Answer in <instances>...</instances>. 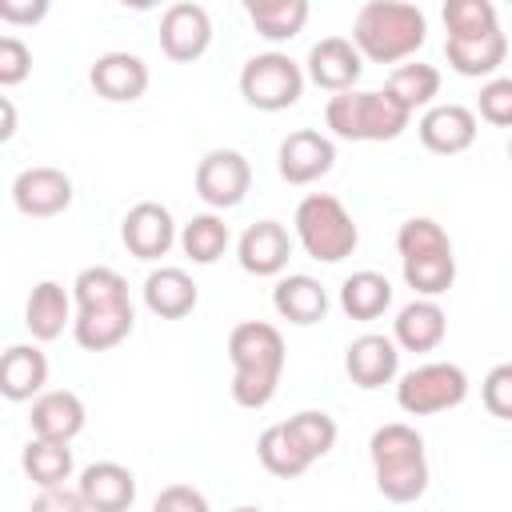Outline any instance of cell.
Listing matches in <instances>:
<instances>
[{
  "mask_svg": "<svg viewBox=\"0 0 512 512\" xmlns=\"http://www.w3.org/2000/svg\"><path fill=\"white\" fill-rule=\"evenodd\" d=\"M444 248H452V240H448V232L432 216H408L400 224V232H396L400 260L404 256H424V252H444Z\"/></svg>",
  "mask_w": 512,
  "mask_h": 512,
  "instance_id": "cell-37",
  "label": "cell"
},
{
  "mask_svg": "<svg viewBox=\"0 0 512 512\" xmlns=\"http://www.w3.org/2000/svg\"><path fill=\"white\" fill-rule=\"evenodd\" d=\"M504 56H508V36L500 28L484 32V36H448L444 40L448 68L460 72V76H472V80L496 76V68L504 64Z\"/></svg>",
  "mask_w": 512,
  "mask_h": 512,
  "instance_id": "cell-25",
  "label": "cell"
},
{
  "mask_svg": "<svg viewBox=\"0 0 512 512\" xmlns=\"http://www.w3.org/2000/svg\"><path fill=\"white\" fill-rule=\"evenodd\" d=\"M292 256V236L276 220H256L236 240V260L248 276H280Z\"/></svg>",
  "mask_w": 512,
  "mask_h": 512,
  "instance_id": "cell-18",
  "label": "cell"
},
{
  "mask_svg": "<svg viewBox=\"0 0 512 512\" xmlns=\"http://www.w3.org/2000/svg\"><path fill=\"white\" fill-rule=\"evenodd\" d=\"M400 272H404V284L416 296H444L452 288V280H456V256H452V248L424 252V256H404Z\"/></svg>",
  "mask_w": 512,
  "mask_h": 512,
  "instance_id": "cell-31",
  "label": "cell"
},
{
  "mask_svg": "<svg viewBox=\"0 0 512 512\" xmlns=\"http://www.w3.org/2000/svg\"><path fill=\"white\" fill-rule=\"evenodd\" d=\"M136 312L132 304H112V308H76L72 320V340L84 352H108L132 336Z\"/></svg>",
  "mask_w": 512,
  "mask_h": 512,
  "instance_id": "cell-24",
  "label": "cell"
},
{
  "mask_svg": "<svg viewBox=\"0 0 512 512\" xmlns=\"http://www.w3.org/2000/svg\"><path fill=\"white\" fill-rule=\"evenodd\" d=\"M228 360H232V400L248 412L272 404L280 376H284V336L268 320H244L228 332Z\"/></svg>",
  "mask_w": 512,
  "mask_h": 512,
  "instance_id": "cell-1",
  "label": "cell"
},
{
  "mask_svg": "<svg viewBox=\"0 0 512 512\" xmlns=\"http://www.w3.org/2000/svg\"><path fill=\"white\" fill-rule=\"evenodd\" d=\"M480 400L496 420H512V364L488 368V376L480 384Z\"/></svg>",
  "mask_w": 512,
  "mask_h": 512,
  "instance_id": "cell-39",
  "label": "cell"
},
{
  "mask_svg": "<svg viewBox=\"0 0 512 512\" xmlns=\"http://www.w3.org/2000/svg\"><path fill=\"white\" fill-rule=\"evenodd\" d=\"M284 424H288V432L300 440V448H304L312 460H320V456H328V452L336 448L340 428H336V420H332L324 408H300V412L288 416Z\"/></svg>",
  "mask_w": 512,
  "mask_h": 512,
  "instance_id": "cell-35",
  "label": "cell"
},
{
  "mask_svg": "<svg viewBox=\"0 0 512 512\" xmlns=\"http://www.w3.org/2000/svg\"><path fill=\"white\" fill-rule=\"evenodd\" d=\"M12 204H16V212H24L32 220L60 216L72 204V180H68V172H60L52 164H32V168L16 172Z\"/></svg>",
  "mask_w": 512,
  "mask_h": 512,
  "instance_id": "cell-12",
  "label": "cell"
},
{
  "mask_svg": "<svg viewBox=\"0 0 512 512\" xmlns=\"http://www.w3.org/2000/svg\"><path fill=\"white\" fill-rule=\"evenodd\" d=\"M140 292H144V308L152 316H160V320H184L196 308V300H200L196 280L184 268H176V264L152 268L144 276V288Z\"/></svg>",
  "mask_w": 512,
  "mask_h": 512,
  "instance_id": "cell-21",
  "label": "cell"
},
{
  "mask_svg": "<svg viewBox=\"0 0 512 512\" xmlns=\"http://www.w3.org/2000/svg\"><path fill=\"white\" fill-rule=\"evenodd\" d=\"M508 160H512V140H508Z\"/></svg>",
  "mask_w": 512,
  "mask_h": 512,
  "instance_id": "cell-46",
  "label": "cell"
},
{
  "mask_svg": "<svg viewBox=\"0 0 512 512\" xmlns=\"http://www.w3.org/2000/svg\"><path fill=\"white\" fill-rule=\"evenodd\" d=\"M308 72L288 52H256L240 68V96L256 112H284L304 96Z\"/></svg>",
  "mask_w": 512,
  "mask_h": 512,
  "instance_id": "cell-6",
  "label": "cell"
},
{
  "mask_svg": "<svg viewBox=\"0 0 512 512\" xmlns=\"http://www.w3.org/2000/svg\"><path fill=\"white\" fill-rule=\"evenodd\" d=\"M340 308L352 320H376L392 308V280L376 268H360L340 284Z\"/></svg>",
  "mask_w": 512,
  "mask_h": 512,
  "instance_id": "cell-27",
  "label": "cell"
},
{
  "mask_svg": "<svg viewBox=\"0 0 512 512\" xmlns=\"http://www.w3.org/2000/svg\"><path fill=\"white\" fill-rule=\"evenodd\" d=\"M32 72V48L20 36H0V84L16 88Z\"/></svg>",
  "mask_w": 512,
  "mask_h": 512,
  "instance_id": "cell-40",
  "label": "cell"
},
{
  "mask_svg": "<svg viewBox=\"0 0 512 512\" xmlns=\"http://www.w3.org/2000/svg\"><path fill=\"white\" fill-rule=\"evenodd\" d=\"M0 116H4V124H0V140L8 144V140L16 136V108H12L8 96H0Z\"/></svg>",
  "mask_w": 512,
  "mask_h": 512,
  "instance_id": "cell-44",
  "label": "cell"
},
{
  "mask_svg": "<svg viewBox=\"0 0 512 512\" xmlns=\"http://www.w3.org/2000/svg\"><path fill=\"white\" fill-rule=\"evenodd\" d=\"M152 508L156 512H208V496L196 492V488H188V484H172V488H164L152 500Z\"/></svg>",
  "mask_w": 512,
  "mask_h": 512,
  "instance_id": "cell-42",
  "label": "cell"
},
{
  "mask_svg": "<svg viewBox=\"0 0 512 512\" xmlns=\"http://www.w3.org/2000/svg\"><path fill=\"white\" fill-rule=\"evenodd\" d=\"M440 16H444L448 36H484V32L500 28L492 0H444Z\"/></svg>",
  "mask_w": 512,
  "mask_h": 512,
  "instance_id": "cell-36",
  "label": "cell"
},
{
  "mask_svg": "<svg viewBox=\"0 0 512 512\" xmlns=\"http://www.w3.org/2000/svg\"><path fill=\"white\" fill-rule=\"evenodd\" d=\"M368 456H372V480L376 492L392 504H412L428 492V452H424V436L404 424H380L368 440Z\"/></svg>",
  "mask_w": 512,
  "mask_h": 512,
  "instance_id": "cell-3",
  "label": "cell"
},
{
  "mask_svg": "<svg viewBox=\"0 0 512 512\" xmlns=\"http://www.w3.org/2000/svg\"><path fill=\"white\" fill-rule=\"evenodd\" d=\"M52 0H0V20L8 28H36L48 16Z\"/></svg>",
  "mask_w": 512,
  "mask_h": 512,
  "instance_id": "cell-43",
  "label": "cell"
},
{
  "mask_svg": "<svg viewBox=\"0 0 512 512\" xmlns=\"http://www.w3.org/2000/svg\"><path fill=\"white\" fill-rule=\"evenodd\" d=\"M292 232L300 248L320 264H340L360 244V228L352 212L332 192H308L292 212Z\"/></svg>",
  "mask_w": 512,
  "mask_h": 512,
  "instance_id": "cell-5",
  "label": "cell"
},
{
  "mask_svg": "<svg viewBox=\"0 0 512 512\" xmlns=\"http://www.w3.org/2000/svg\"><path fill=\"white\" fill-rule=\"evenodd\" d=\"M28 428L32 436H44V440H64L72 444L80 432H84V400L72 392V388H44L36 400H28Z\"/></svg>",
  "mask_w": 512,
  "mask_h": 512,
  "instance_id": "cell-17",
  "label": "cell"
},
{
  "mask_svg": "<svg viewBox=\"0 0 512 512\" xmlns=\"http://www.w3.org/2000/svg\"><path fill=\"white\" fill-rule=\"evenodd\" d=\"M228 240H232V236H228V224H224V216H216V208L192 216V220L180 228V248H184V256H188L192 264H216V260L224 256Z\"/></svg>",
  "mask_w": 512,
  "mask_h": 512,
  "instance_id": "cell-32",
  "label": "cell"
},
{
  "mask_svg": "<svg viewBox=\"0 0 512 512\" xmlns=\"http://www.w3.org/2000/svg\"><path fill=\"white\" fill-rule=\"evenodd\" d=\"M384 92H388L396 104H404L408 112L428 108V104L440 96V68L420 64V60H416V64H400V68L388 76Z\"/></svg>",
  "mask_w": 512,
  "mask_h": 512,
  "instance_id": "cell-34",
  "label": "cell"
},
{
  "mask_svg": "<svg viewBox=\"0 0 512 512\" xmlns=\"http://www.w3.org/2000/svg\"><path fill=\"white\" fill-rule=\"evenodd\" d=\"M336 164V144L316 128H296L276 148V172L288 184H316Z\"/></svg>",
  "mask_w": 512,
  "mask_h": 512,
  "instance_id": "cell-10",
  "label": "cell"
},
{
  "mask_svg": "<svg viewBox=\"0 0 512 512\" xmlns=\"http://www.w3.org/2000/svg\"><path fill=\"white\" fill-rule=\"evenodd\" d=\"M476 112L464 104H428L424 116L416 120V136L428 152L436 156H460L476 144Z\"/></svg>",
  "mask_w": 512,
  "mask_h": 512,
  "instance_id": "cell-13",
  "label": "cell"
},
{
  "mask_svg": "<svg viewBox=\"0 0 512 512\" xmlns=\"http://www.w3.org/2000/svg\"><path fill=\"white\" fill-rule=\"evenodd\" d=\"M304 72H308V80L316 88L344 92V88H356V80L364 72V56H360V48L348 36H324V40H316L308 48Z\"/></svg>",
  "mask_w": 512,
  "mask_h": 512,
  "instance_id": "cell-15",
  "label": "cell"
},
{
  "mask_svg": "<svg viewBox=\"0 0 512 512\" xmlns=\"http://www.w3.org/2000/svg\"><path fill=\"white\" fill-rule=\"evenodd\" d=\"M120 240L136 260H160L168 256V248L180 240L172 212L160 200H140L124 212L120 220Z\"/></svg>",
  "mask_w": 512,
  "mask_h": 512,
  "instance_id": "cell-11",
  "label": "cell"
},
{
  "mask_svg": "<svg viewBox=\"0 0 512 512\" xmlns=\"http://www.w3.org/2000/svg\"><path fill=\"white\" fill-rule=\"evenodd\" d=\"M448 336V312L436 304V296L408 300L392 320V340L404 352H436Z\"/></svg>",
  "mask_w": 512,
  "mask_h": 512,
  "instance_id": "cell-19",
  "label": "cell"
},
{
  "mask_svg": "<svg viewBox=\"0 0 512 512\" xmlns=\"http://www.w3.org/2000/svg\"><path fill=\"white\" fill-rule=\"evenodd\" d=\"M240 4H244L248 20H252L256 36H264L272 44L300 36L304 24H308V12H312L308 0H240Z\"/></svg>",
  "mask_w": 512,
  "mask_h": 512,
  "instance_id": "cell-28",
  "label": "cell"
},
{
  "mask_svg": "<svg viewBox=\"0 0 512 512\" xmlns=\"http://www.w3.org/2000/svg\"><path fill=\"white\" fill-rule=\"evenodd\" d=\"M476 116L492 128H512V76H488L480 84Z\"/></svg>",
  "mask_w": 512,
  "mask_h": 512,
  "instance_id": "cell-38",
  "label": "cell"
},
{
  "mask_svg": "<svg viewBox=\"0 0 512 512\" xmlns=\"http://www.w3.org/2000/svg\"><path fill=\"white\" fill-rule=\"evenodd\" d=\"M20 468L36 488H52V484H68L72 480V448L64 440H44L32 436L20 452Z\"/></svg>",
  "mask_w": 512,
  "mask_h": 512,
  "instance_id": "cell-30",
  "label": "cell"
},
{
  "mask_svg": "<svg viewBox=\"0 0 512 512\" xmlns=\"http://www.w3.org/2000/svg\"><path fill=\"white\" fill-rule=\"evenodd\" d=\"M212 44V16L204 4L196 0H180V4H168L164 16H160V52L172 60V64H192L208 52Z\"/></svg>",
  "mask_w": 512,
  "mask_h": 512,
  "instance_id": "cell-9",
  "label": "cell"
},
{
  "mask_svg": "<svg viewBox=\"0 0 512 512\" xmlns=\"http://www.w3.org/2000/svg\"><path fill=\"white\" fill-rule=\"evenodd\" d=\"M272 308H276L280 320L308 328V324H320V320L328 316V292H324V284H320L316 276H308V272H288V276H280L276 288H272Z\"/></svg>",
  "mask_w": 512,
  "mask_h": 512,
  "instance_id": "cell-22",
  "label": "cell"
},
{
  "mask_svg": "<svg viewBox=\"0 0 512 512\" xmlns=\"http://www.w3.org/2000/svg\"><path fill=\"white\" fill-rule=\"evenodd\" d=\"M72 300L76 308H112V304H132L128 296V280L108 268V264H92L72 280Z\"/></svg>",
  "mask_w": 512,
  "mask_h": 512,
  "instance_id": "cell-33",
  "label": "cell"
},
{
  "mask_svg": "<svg viewBox=\"0 0 512 512\" xmlns=\"http://www.w3.org/2000/svg\"><path fill=\"white\" fill-rule=\"evenodd\" d=\"M408 120H412V112L404 104H396L384 88L380 92L344 88V92H332V100L324 108V124L332 128V136L352 140V144L396 140L408 128Z\"/></svg>",
  "mask_w": 512,
  "mask_h": 512,
  "instance_id": "cell-4",
  "label": "cell"
},
{
  "mask_svg": "<svg viewBox=\"0 0 512 512\" xmlns=\"http://www.w3.org/2000/svg\"><path fill=\"white\" fill-rule=\"evenodd\" d=\"M252 188V164L244 160V152L236 148H212L200 156L196 164V196L224 212V208H236Z\"/></svg>",
  "mask_w": 512,
  "mask_h": 512,
  "instance_id": "cell-8",
  "label": "cell"
},
{
  "mask_svg": "<svg viewBox=\"0 0 512 512\" xmlns=\"http://www.w3.org/2000/svg\"><path fill=\"white\" fill-rule=\"evenodd\" d=\"M148 80H152L148 76V64L136 52H104L88 68V84L108 104H132V100H140L148 92Z\"/></svg>",
  "mask_w": 512,
  "mask_h": 512,
  "instance_id": "cell-16",
  "label": "cell"
},
{
  "mask_svg": "<svg viewBox=\"0 0 512 512\" xmlns=\"http://www.w3.org/2000/svg\"><path fill=\"white\" fill-rule=\"evenodd\" d=\"M48 384V356L36 344H12L0 360V392L12 404L36 400Z\"/></svg>",
  "mask_w": 512,
  "mask_h": 512,
  "instance_id": "cell-26",
  "label": "cell"
},
{
  "mask_svg": "<svg viewBox=\"0 0 512 512\" xmlns=\"http://www.w3.org/2000/svg\"><path fill=\"white\" fill-rule=\"evenodd\" d=\"M124 8H132V12H152V8H160V0H120Z\"/></svg>",
  "mask_w": 512,
  "mask_h": 512,
  "instance_id": "cell-45",
  "label": "cell"
},
{
  "mask_svg": "<svg viewBox=\"0 0 512 512\" xmlns=\"http://www.w3.org/2000/svg\"><path fill=\"white\" fill-rule=\"evenodd\" d=\"M344 372L356 388L372 392L400 376V344L380 332H364L344 348Z\"/></svg>",
  "mask_w": 512,
  "mask_h": 512,
  "instance_id": "cell-14",
  "label": "cell"
},
{
  "mask_svg": "<svg viewBox=\"0 0 512 512\" xmlns=\"http://www.w3.org/2000/svg\"><path fill=\"white\" fill-rule=\"evenodd\" d=\"M508 4H512V0H508Z\"/></svg>",
  "mask_w": 512,
  "mask_h": 512,
  "instance_id": "cell-47",
  "label": "cell"
},
{
  "mask_svg": "<svg viewBox=\"0 0 512 512\" xmlns=\"http://www.w3.org/2000/svg\"><path fill=\"white\" fill-rule=\"evenodd\" d=\"M76 488H80L88 512H124V508H132V500H136V476H132V468H124V464H116V460H96V464H88V468L80 472Z\"/></svg>",
  "mask_w": 512,
  "mask_h": 512,
  "instance_id": "cell-20",
  "label": "cell"
},
{
  "mask_svg": "<svg viewBox=\"0 0 512 512\" xmlns=\"http://www.w3.org/2000/svg\"><path fill=\"white\" fill-rule=\"evenodd\" d=\"M428 40V16L408 0H368L352 20V44L372 64H404Z\"/></svg>",
  "mask_w": 512,
  "mask_h": 512,
  "instance_id": "cell-2",
  "label": "cell"
},
{
  "mask_svg": "<svg viewBox=\"0 0 512 512\" xmlns=\"http://www.w3.org/2000/svg\"><path fill=\"white\" fill-rule=\"evenodd\" d=\"M256 456H260V464L272 472V476H280V480H296V476H304L316 460L300 448V440L288 432V424L280 420V424H268L260 436H256Z\"/></svg>",
  "mask_w": 512,
  "mask_h": 512,
  "instance_id": "cell-29",
  "label": "cell"
},
{
  "mask_svg": "<svg viewBox=\"0 0 512 512\" xmlns=\"http://www.w3.org/2000/svg\"><path fill=\"white\" fill-rule=\"evenodd\" d=\"M72 304H76L72 292H64V284H56V280L32 284L28 304H24V328L32 332V340L48 344V340L64 336V328H72V320H76Z\"/></svg>",
  "mask_w": 512,
  "mask_h": 512,
  "instance_id": "cell-23",
  "label": "cell"
},
{
  "mask_svg": "<svg viewBox=\"0 0 512 512\" xmlns=\"http://www.w3.org/2000/svg\"><path fill=\"white\" fill-rule=\"evenodd\" d=\"M84 496L80 488H68V484H52V488H40L32 496V512H84Z\"/></svg>",
  "mask_w": 512,
  "mask_h": 512,
  "instance_id": "cell-41",
  "label": "cell"
},
{
  "mask_svg": "<svg viewBox=\"0 0 512 512\" xmlns=\"http://www.w3.org/2000/svg\"><path fill=\"white\" fill-rule=\"evenodd\" d=\"M464 400H468V372L452 360L416 364L396 380V404L408 416H436V412L460 408Z\"/></svg>",
  "mask_w": 512,
  "mask_h": 512,
  "instance_id": "cell-7",
  "label": "cell"
}]
</instances>
